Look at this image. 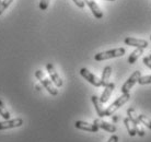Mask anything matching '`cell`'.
Returning <instances> with one entry per match:
<instances>
[{
    "instance_id": "cell-1",
    "label": "cell",
    "mask_w": 151,
    "mask_h": 142,
    "mask_svg": "<svg viewBox=\"0 0 151 142\" xmlns=\"http://www.w3.org/2000/svg\"><path fill=\"white\" fill-rule=\"evenodd\" d=\"M125 52H126V49L123 48V47H119V48L111 49V50H106V52L95 54L94 59L96 61H103V60H107V59H111V58H116V57L124 56Z\"/></svg>"
},
{
    "instance_id": "cell-2",
    "label": "cell",
    "mask_w": 151,
    "mask_h": 142,
    "mask_svg": "<svg viewBox=\"0 0 151 142\" xmlns=\"http://www.w3.org/2000/svg\"><path fill=\"white\" fill-rule=\"evenodd\" d=\"M35 77H36L37 80H40V82L42 83V85L44 86L46 90L48 91L49 94H52V95H54V96H56L57 94H58V90L55 87V85L53 84V82H52L49 79L46 78L45 75L43 73V71L37 70L36 72H35Z\"/></svg>"
},
{
    "instance_id": "cell-3",
    "label": "cell",
    "mask_w": 151,
    "mask_h": 142,
    "mask_svg": "<svg viewBox=\"0 0 151 142\" xmlns=\"http://www.w3.org/2000/svg\"><path fill=\"white\" fill-rule=\"evenodd\" d=\"M129 98H130V94L129 93H123V95H122L121 97H118L116 101L114 102L113 104L110 105V106L105 109V116H112L114 113L116 112L117 109L121 108L125 103H127V102L129 101Z\"/></svg>"
},
{
    "instance_id": "cell-4",
    "label": "cell",
    "mask_w": 151,
    "mask_h": 142,
    "mask_svg": "<svg viewBox=\"0 0 151 142\" xmlns=\"http://www.w3.org/2000/svg\"><path fill=\"white\" fill-rule=\"evenodd\" d=\"M127 115H128V118L132 120L134 125H135V128H136V131H137V135H139L140 137H144L145 136V130L144 128H142V123L141 121L139 120V117L138 115L136 114V112L134 110V108H129L127 110Z\"/></svg>"
},
{
    "instance_id": "cell-5",
    "label": "cell",
    "mask_w": 151,
    "mask_h": 142,
    "mask_svg": "<svg viewBox=\"0 0 151 142\" xmlns=\"http://www.w3.org/2000/svg\"><path fill=\"white\" fill-rule=\"evenodd\" d=\"M140 77H141L140 71L139 70L135 71V72L128 78V80L123 84V86H122V93H129V91L132 89V86L138 82V80H139Z\"/></svg>"
},
{
    "instance_id": "cell-6",
    "label": "cell",
    "mask_w": 151,
    "mask_h": 142,
    "mask_svg": "<svg viewBox=\"0 0 151 142\" xmlns=\"http://www.w3.org/2000/svg\"><path fill=\"white\" fill-rule=\"evenodd\" d=\"M80 75H82L83 78L86 79L88 82H90L92 85L96 86V87L102 86L101 85V79H99L96 75H93L92 72H90L87 68H81V69H80Z\"/></svg>"
},
{
    "instance_id": "cell-7",
    "label": "cell",
    "mask_w": 151,
    "mask_h": 142,
    "mask_svg": "<svg viewBox=\"0 0 151 142\" xmlns=\"http://www.w3.org/2000/svg\"><path fill=\"white\" fill-rule=\"evenodd\" d=\"M46 69H47V71H48V75H49V77H50L52 82H53L57 87L63 86V80H61V78L58 75L56 69H55V67H54V65L50 64V62L47 64L46 65Z\"/></svg>"
},
{
    "instance_id": "cell-8",
    "label": "cell",
    "mask_w": 151,
    "mask_h": 142,
    "mask_svg": "<svg viewBox=\"0 0 151 142\" xmlns=\"http://www.w3.org/2000/svg\"><path fill=\"white\" fill-rule=\"evenodd\" d=\"M23 125L22 118H14V119H8L6 121L0 123V130H7V129H11V128L21 127Z\"/></svg>"
},
{
    "instance_id": "cell-9",
    "label": "cell",
    "mask_w": 151,
    "mask_h": 142,
    "mask_svg": "<svg viewBox=\"0 0 151 142\" xmlns=\"http://www.w3.org/2000/svg\"><path fill=\"white\" fill-rule=\"evenodd\" d=\"M76 128H78L80 130H84V131H89V132H98L100 128L95 125V123H86V121H82V120H77L75 123Z\"/></svg>"
},
{
    "instance_id": "cell-10",
    "label": "cell",
    "mask_w": 151,
    "mask_h": 142,
    "mask_svg": "<svg viewBox=\"0 0 151 142\" xmlns=\"http://www.w3.org/2000/svg\"><path fill=\"white\" fill-rule=\"evenodd\" d=\"M124 43L128 46H134V47H137V48H147L148 47V42L145 41V39H138V38H134V37H126L124 39Z\"/></svg>"
},
{
    "instance_id": "cell-11",
    "label": "cell",
    "mask_w": 151,
    "mask_h": 142,
    "mask_svg": "<svg viewBox=\"0 0 151 142\" xmlns=\"http://www.w3.org/2000/svg\"><path fill=\"white\" fill-rule=\"evenodd\" d=\"M83 1H84V4H87L88 7L90 8V10L92 11L93 15L95 16V19H102L103 12L94 0H83Z\"/></svg>"
},
{
    "instance_id": "cell-12",
    "label": "cell",
    "mask_w": 151,
    "mask_h": 142,
    "mask_svg": "<svg viewBox=\"0 0 151 142\" xmlns=\"http://www.w3.org/2000/svg\"><path fill=\"white\" fill-rule=\"evenodd\" d=\"M114 89H115V84H114L113 82L109 83V84L105 86V89H104V91H103L102 95H101V97H100V101H101L102 104L106 103V102L110 100V97H111V95H112V93H113Z\"/></svg>"
},
{
    "instance_id": "cell-13",
    "label": "cell",
    "mask_w": 151,
    "mask_h": 142,
    "mask_svg": "<svg viewBox=\"0 0 151 142\" xmlns=\"http://www.w3.org/2000/svg\"><path fill=\"white\" fill-rule=\"evenodd\" d=\"M93 123H95L99 128L104 129V130L107 131V132H116V126H114L113 123H109L101 119H95Z\"/></svg>"
},
{
    "instance_id": "cell-14",
    "label": "cell",
    "mask_w": 151,
    "mask_h": 142,
    "mask_svg": "<svg viewBox=\"0 0 151 142\" xmlns=\"http://www.w3.org/2000/svg\"><path fill=\"white\" fill-rule=\"evenodd\" d=\"M91 100H92V103H93V105H94L95 110H96L99 116L100 117L105 116V109L103 108V106H102L103 104L101 103V101H100V97H98L96 95H92Z\"/></svg>"
},
{
    "instance_id": "cell-15",
    "label": "cell",
    "mask_w": 151,
    "mask_h": 142,
    "mask_svg": "<svg viewBox=\"0 0 151 142\" xmlns=\"http://www.w3.org/2000/svg\"><path fill=\"white\" fill-rule=\"evenodd\" d=\"M112 75V67L110 66H106L104 68V70L102 72V78H101V85L105 87L107 84H109V80H110V77Z\"/></svg>"
},
{
    "instance_id": "cell-16",
    "label": "cell",
    "mask_w": 151,
    "mask_h": 142,
    "mask_svg": "<svg viewBox=\"0 0 151 142\" xmlns=\"http://www.w3.org/2000/svg\"><path fill=\"white\" fill-rule=\"evenodd\" d=\"M124 123H125L126 129H127V132L129 133V136H130V137H135V136L137 135V131H136V128H135L134 123H132L129 118H125Z\"/></svg>"
},
{
    "instance_id": "cell-17",
    "label": "cell",
    "mask_w": 151,
    "mask_h": 142,
    "mask_svg": "<svg viewBox=\"0 0 151 142\" xmlns=\"http://www.w3.org/2000/svg\"><path fill=\"white\" fill-rule=\"evenodd\" d=\"M142 54H144V48H137L136 50H134V52L130 54V56L128 57V62L130 65L135 64L137 61V59H138Z\"/></svg>"
},
{
    "instance_id": "cell-18",
    "label": "cell",
    "mask_w": 151,
    "mask_h": 142,
    "mask_svg": "<svg viewBox=\"0 0 151 142\" xmlns=\"http://www.w3.org/2000/svg\"><path fill=\"white\" fill-rule=\"evenodd\" d=\"M0 115H1V117L4 118V119L8 120V119H10V113L8 112V109L4 107V103L0 101Z\"/></svg>"
},
{
    "instance_id": "cell-19",
    "label": "cell",
    "mask_w": 151,
    "mask_h": 142,
    "mask_svg": "<svg viewBox=\"0 0 151 142\" xmlns=\"http://www.w3.org/2000/svg\"><path fill=\"white\" fill-rule=\"evenodd\" d=\"M138 117H139V120L141 121V123H144L146 127L151 129V120L146 115H138Z\"/></svg>"
},
{
    "instance_id": "cell-20",
    "label": "cell",
    "mask_w": 151,
    "mask_h": 142,
    "mask_svg": "<svg viewBox=\"0 0 151 142\" xmlns=\"http://www.w3.org/2000/svg\"><path fill=\"white\" fill-rule=\"evenodd\" d=\"M12 1H13V0H2V1H1V4H0V15L2 14L4 10L11 4Z\"/></svg>"
},
{
    "instance_id": "cell-21",
    "label": "cell",
    "mask_w": 151,
    "mask_h": 142,
    "mask_svg": "<svg viewBox=\"0 0 151 142\" xmlns=\"http://www.w3.org/2000/svg\"><path fill=\"white\" fill-rule=\"evenodd\" d=\"M138 83L140 85H146V84H150L151 83V75H145V77H140L138 80Z\"/></svg>"
},
{
    "instance_id": "cell-22",
    "label": "cell",
    "mask_w": 151,
    "mask_h": 142,
    "mask_svg": "<svg viewBox=\"0 0 151 142\" xmlns=\"http://www.w3.org/2000/svg\"><path fill=\"white\" fill-rule=\"evenodd\" d=\"M49 1H50V0H41V2H40V9L43 10V11L46 10V9L48 8Z\"/></svg>"
},
{
    "instance_id": "cell-23",
    "label": "cell",
    "mask_w": 151,
    "mask_h": 142,
    "mask_svg": "<svg viewBox=\"0 0 151 142\" xmlns=\"http://www.w3.org/2000/svg\"><path fill=\"white\" fill-rule=\"evenodd\" d=\"M72 1L75 2V4L78 8H81V9L84 8V4H84V1H83V0H72Z\"/></svg>"
},
{
    "instance_id": "cell-24",
    "label": "cell",
    "mask_w": 151,
    "mask_h": 142,
    "mask_svg": "<svg viewBox=\"0 0 151 142\" xmlns=\"http://www.w3.org/2000/svg\"><path fill=\"white\" fill-rule=\"evenodd\" d=\"M144 64L146 65L148 68H150V69H151V59L149 58V57H145V58H144Z\"/></svg>"
},
{
    "instance_id": "cell-25",
    "label": "cell",
    "mask_w": 151,
    "mask_h": 142,
    "mask_svg": "<svg viewBox=\"0 0 151 142\" xmlns=\"http://www.w3.org/2000/svg\"><path fill=\"white\" fill-rule=\"evenodd\" d=\"M107 142H118V137H117V136H112V137H111L110 139H109V141Z\"/></svg>"
},
{
    "instance_id": "cell-26",
    "label": "cell",
    "mask_w": 151,
    "mask_h": 142,
    "mask_svg": "<svg viewBox=\"0 0 151 142\" xmlns=\"http://www.w3.org/2000/svg\"><path fill=\"white\" fill-rule=\"evenodd\" d=\"M149 58H150V59H151V54H150V55H149Z\"/></svg>"
},
{
    "instance_id": "cell-27",
    "label": "cell",
    "mask_w": 151,
    "mask_h": 142,
    "mask_svg": "<svg viewBox=\"0 0 151 142\" xmlns=\"http://www.w3.org/2000/svg\"><path fill=\"white\" fill-rule=\"evenodd\" d=\"M107 1H114V0H107Z\"/></svg>"
},
{
    "instance_id": "cell-28",
    "label": "cell",
    "mask_w": 151,
    "mask_h": 142,
    "mask_svg": "<svg viewBox=\"0 0 151 142\" xmlns=\"http://www.w3.org/2000/svg\"><path fill=\"white\" fill-rule=\"evenodd\" d=\"M1 1H2V0H0V4H1Z\"/></svg>"
},
{
    "instance_id": "cell-29",
    "label": "cell",
    "mask_w": 151,
    "mask_h": 142,
    "mask_svg": "<svg viewBox=\"0 0 151 142\" xmlns=\"http://www.w3.org/2000/svg\"><path fill=\"white\" fill-rule=\"evenodd\" d=\"M150 39H151V35H150Z\"/></svg>"
}]
</instances>
